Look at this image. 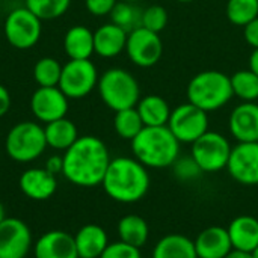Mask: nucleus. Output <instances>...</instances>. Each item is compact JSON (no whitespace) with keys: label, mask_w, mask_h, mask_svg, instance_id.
I'll return each mask as SVG.
<instances>
[{"label":"nucleus","mask_w":258,"mask_h":258,"mask_svg":"<svg viewBox=\"0 0 258 258\" xmlns=\"http://www.w3.org/2000/svg\"><path fill=\"white\" fill-rule=\"evenodd\" d=\"M62 175L79 187L101 184L110 163L106 144L95 136H79V139L62 154Z\"/></svg>","instance_id":"obj_1"},{"label":"nucleus","mask_w":258,"mask_h":258,"mask_svg":"<svg viewBox=\"0 0 258 258\" xmlns=\"http://www.w3.org/2000/svg\"><path fill=\"white\" fill-rule=\"evenodd\" d=\"M148 168L135 157H115L110 160L101 186L107 197L121 204L141 201L150 190Z\"/></svg>","instance_id":"obj_2"},{"label":"nucleus","mask_w":258,"mask_h":258,"mask_svg":"<svg viewBox=\"0 0 258 258\" xmlns=\"http://www.w3.org/2000/svg\"><path fill=\"white\" fill-rule=\"evenodd\" d=\"M132 151L135 159L147 168H171L180 157V142L168 125L144 127L132 141Z\"/></svg>","instance_id":"obj_3"},{"label":"nucleus","mask_w":258,"mask_h":258,"mask_svg":"<svg viewBox=\"0 0 258 258\" xmlns=\"http://www.w3.org/2000/svg\"><path fill=\"white\" fill-rule=\"evenodd\" d=\"M186 94L189 103L198 106L207 113L224 107L234 97L230 76L218 70L198 73L189 82Z\"/></svg>","instance_id":"obj_4"},{"label":"nucleus","mask_w":258,"mask_h":258,"mask_svg":"<svg viewBox=\"0 0 258 258\" xmlns=\"http://www.w3.org/2000/svg\"><path fill=\"white\" fill-rule=\"evenodd\" d=\"M97 89L101 101L113 112L136 107L141 100L138 80L124 68L106 70L98 79Z\"/></svg>","instance_id":"obj_5"},{"label":"nucleus","mask_w":258,"mask_h":258,"mask_svg":"<svg viewBox=\"0 0 258 258\" xmlns=\"http://www.w3.org/2000/svg\"><path fill=\"white\" fill-rule=\"evenodd\" d=\"M47 148L44 127L35 121H21L6 135V154L18 163H30L39 159Z\"/></svg>","instance_id":"obj_6"},{"label":"nucleus","mask_w":258,"mask_h":258,"mask_svg":"<svg viewBox=\"0 0 258 258\" xmlns=\"http://www.w3.org/2000/svg\"><path fill=\"white\" fill-rule=\"evenodd\" d=\"M3 35L14 48L29 50L41 39L42 20L30 12L26 6L14 8L5 18Z\"/></svg>","instance_id":"obj_7"},{"label":"nucleus","mask_w":258,"mask_h":258,"mask_svg":"<svg viewBox=\"0 0 258 258\" xmlns=\"http://www.w3.org/2000/svg\"><path fill=\"white\" fill-rule=\"evenodd\" d=\"M98 79V70L91 59H70L62 67V76L57 86L70 100H80L97 88Z\"/></svg>","instance_id":"obj_8"},{"label":"nucleus","mask_w":258,"mask_h":258,"mask_svg":"<svg viewBox=\"0 0 258 258\" xmlns=\"http://www.w3.org/2000/svg\"><path fill=\"white\" fill-rule=\"evenodd\" d=\"M231 150L233 147L224 135L209 130L192 144L190 156L203 172H219L227 169Z\"/></svg>","instance_id":"obj_9"},{"label":"nucleus","mask_w":258,"mask_h":258,"mask_svg":"<svg viewBox=\"0 0 258 258\" xmlns=\"http://www.w3.org/2000/svg\"><path fill=\"white\" fill-rule=\"evenodd\" d=\"M168 128L180 144H194L209 132V113L192 103H183L171 110Z\"/></svg>","instance_id":"obj_10"},{"label":"nucleus","mask_w":258,"mask_h":258,"mask_svg":"<svg viewBox=\"0 0 258 258\" xmlns=\"http://www.w3.org/2000/svg\"><path fill=\"white\" fill-rule=\"evenodd\" d=\"M125 51L135 65L141 68H150L160 60L163 54V42L159 33L141 26L128 33Z\"/></svg>","instance_id":"obj_11"},{"label":"nucleus","mask_w":258,"mask_h":258,"mask_svg":"<svg viewBox=\"0 0 258 258\" xmlns=\"http://www.w3.org/2000/svg\"><path fill=\"white\" fill-rule=\"evenodd\" d=\"M68 107L70 98L60 91L59 86H38L30 97V112L39 122L44 124L65 118Z\"/></svg>","instance_id":"obj_12"},{"label":"nucleus","mask_w":258,"mask_h":258,"mask_svg":"<svg viewBox=\"0 0 258 258\" xmlns=\"http://www.w3.org/2000/svg\"><path fill=\"white\" fill-rule=\"evenodd\" d=\"M227 171L234 181L245 186H257L258 142H237L231 150Z\"/></svg>","instance_id":"obj_13"},{"label":"nucleus","mask_w":258,"mask_h":258,"mask_svg":"<svg viewBox=\"0 0 258 258\" xmlns=\"http://www.w3.org/2000/svg\"><path fill=\"white\" fill-rule=\"evenodd\" d=\"M32 245V231L24 221L6 218L0 224V258H26Z\"/></svg>","instance_id":"obj_14"},{"label":"nucleus","mask_w":258,"mask_h":258,"mask_svg":"<svg viewBox=\"0 0 258 258\" xmlns=\"http://www.w3.org/2000/svg\"><path fill=\"white\" fill-rule=\"evenodd\" d=\"M228 128L237 142H258V104L243 101L230 115Z\"/></svg>","instance_id":"obj_15"},{"label":"nucleus","mask_w":258,"mask_h":258,"mask_svg":"<svg viewBox=\"0 0 258 258\" xmlns=\"http://www.w3.org/2000/svg\"><path fill=\"white\" fill-rule=\"evenodd\" d=\"M35 258H79L74 236L60 230L44 233L35 242Z\"/></svg>","instance_id":"obj_16"},{"label":"nucleus","mask_w":258,"mask_h":258,"mask_svg":"<svg viewBox=\"0 0 258 258\" xmlns=\"http://www.w3.org/2000/svg\"><path fill=\"white\" fill-rule=\"evenodd\" d=\"M18 186L27 198L45 201L54 195L57 189V180L56 175L48 172L45 168H30L21 174Z\"/></svg>","instance_id":"obj_17"},{"label":"nucleus","mask_w":258,"mask_h":258,"mask_svg":"<svg viewBox=\"0 0 258 258\" xmlns=\"http://www.w3.org/2000/svg\"><path fill=\"white\" fill-rule=\"evenodd\" d=\"M194 245L200 258H225L233 251L228 230L219 225L203 230L194 240Z\"/></svg>","instance_id":"obj_18"},{"label":"nucleus","mask_w":258,"mask_h":258,"mask_svg":"<svg viewBox=\"0 0 258 258\" xmlns=\"http://www.w3.org/2000/svg\"><path fill=\"white\" fill-rule=\"evenodd\" d=\"M128 33L113 23L100 26L94 32V51L100 57H116L125 51Z\"/></svg>","instance_id":"obj_19"},{"label":"nucleus","mask_w":258,"mask_h":258,"mask_svg":"<svg viewBox=\"0 0 258 258\" xmlns=\"http://www.w3.org/2000/svg\"><path fill=\"white\" fill-rule=\"evenodd\" d=\"M228 236L233 249L252 252L258 246V219L249 215L234 218L228 225Z\"/></svg>","instance_id":"obj_20"},{"label":"nucleus","mask_w":258,"mask_h":258,"mask_svg":"<svg viewBox=\"0 0 258 258\" xmlns=\"http://www.w3.org/2000/svg\"><path fill=\"white\" fill-rule=\"evenodd\" d=\"M79 258H100L109 245L107 233L97 224L83 225L74 236Z\"/></svg>","instance_id":"obj_21"},{"label":"nucleus","mask_w":258,"mask_h":258,"mask_svg":"<svg viewBox=\"0 0 258 258\" xmlns=\"http://www.w3.org/2000/svg\"><path fill=\"white\" fill-rule=\"evenodd\" d=\"M63 50L70 59H91L94 51V32L82 24L70 27L63 36Z\"/></svg>","instance_id":"obj_22"},{"label":"nucleus","mask_w":258,"mask_h":258,"mask_svg":"<svg viewBox=\"0 0 258 258\" xmlns=\"http://www.w3.org/2000/svg\"><path fill=\"white\" fill-rule=\"evenodd\" d=\"M136 109L141 115V119L145 127H162L168 125L171 116V107L165 98L160 95L151 94L145 95L136 104Z\"/></svg>","instance_id":"obj_23"},{"label":"nucleus","mask_w":258,"mask_h":258,"mask_svg":"<svg viewBox=\"0 0 258 258\" xmlns=\"http://www.w3.org/2000/svg\"><path fill=\"white\" fill-rule=\"evenodd\" d=\"M44 133H45L47 147L56 151H67L79 139V132L76 124L67 116L45 124Z\"/></svg>","instance_id":"obj_24"},{"label":"nucleus","mask_w":258,"mask_h":258,"mask_svg":"<svg viewBox=\"0 0 258 258\" xmlns=\"http://www.w3.org/2000/svg\"><path fill=\"white\" fill-rule=\"evenodd\" d=\"M151 258H197L194 240L183 234H166L154 246Z\"/></svg>","instance_id":"obj_25"},{"label":"nucleus","mask_w":258,"mask_h":258,"mask_svg":"<svg viewBox=\"0 0 258 258\" xmlns=\"http://www.w3.org/2000/svg\"><path fill=\"white\" fill-rule=\"evenodd\" d=\"M119 240L136 248H142L150 237L148 222L139 215H125L118 222Z\"/></svg>","instance_id":"obj_26"},{"label":"nucleus","mask_w":258,"mask_h":258,"mask_svg":"<svg viewBox=\"0 0 258 258\" xmlns=\"http://www.w3.org/2000/svg\"><path fill=\"white\" fill-rule=\"evenodd\" d=\"M144 122L141 119V115L136 107L132 109H124L119 112H115L113 118V128L116 135L122 139L133 141L144 128Z\"/></svg>","instance_id":"obj_27"},{"label":"nucleus","mask_w":258,"mask_h":258,"mask_svg":"<svg viewBox=\"0 0 258 258\" xmlns=\"http://www.w3.org/2000/svg\"><path fill=\"white\" fill-rule=\"evenodd\" d=\"M233 95L242 101H257L258 100V76L251 70H239L231 77Z\"/></svg>","instance_id":"obj_28"},{"label":"nucleus","mask_w":258,"mask_h":258,"mask_svg":"<svg viewBox=\"0 0 258 258\" xmlns=\"http://www.w3.org/2000/svg\"><path fill=\"white\" fill-rule=\"evenodd\" d=\"M110 20L113 24L130 33L142 26V11L132 2H118L110 12Z\"/></svg>","instance_id":"obj_29"},{"label":"nucleus","mask_w":258,"mask_h":258,"mask_svg":"<svg viewBox=\"0 0 258 258\" xmlns=\"http://www.w3.org/2000/svg\"><path fill=\"white\" fill-rule=\"evenodd\" d=\"M62 67L63 65H60L54 57H41L33 67V79L41 88L57 86L62 76Z\"/></svg>","instance_id":"obj_30"},{"label":"nucleus","mask_w":258,"mask_h":258,"mask_svg":"<svg viewBox=\"0 0 258 258\" xmlns=\"http://www.w3.org/2000/svg\"><path fill=\"white\" fill-rule=\"evenodd\" d=\"M258 17V0H228L227 18L231 24L245 27Z\"/></svg>","instance_id":"obj_31"},{"label":"nucleus","mask_w":258,"mask_h":258,"mask_svg":"<svg viewBox=\"0 0 258 258\" xmlns=\"http://www.w3.org/2000/svg\"><path fill=\"white\" fill-rule=\"evenodd\" d=\"M24 6L41 20H56L68 12L71 0H24Z\"/></svg>","instance_id":"obj_32"},{"label":"nucleus","mask_w":258,"mask_h":258,"mask_svg":"<svg viewBox=\"0 0 258 258\" xmlns=\"http://www.w3.org/2000/svg\"><path fill=\"white\" fill-rule=\"evenodd\" d=\"M168 24V12L160 5H151L142 11V27L160 33Z\"/></svg>","instance_id":"obj_33"},{"label":"nucleus","mask_w":258,"mask_h":258,"mask_svg":"<svg viewBox=\"0 0 258 258\" xmlns=\"http://www.w3.org/2000/svg\"><path fill=\"white\" fill-rule=\"evenodd\" d=\"M171 168L174 169V175L178 180H181V181L197 180L203 174L201 168L198 166V163L194 160L192 156H189V157H178Z\"/></svg>","instance_id":"obj_34"},{"label":"nucleus","mask_w":258,"mask_h":258,"mask_svg":"<svg viewBox=\"0 0 258 258\" xmlns=\"http://www.w3.org/2000/svg\"><path fill=\"white\" fill-rule=\"evenodd\" d=\"M100 258H142V254L141 248L118 240L115 243H109Z\"/></svg>","instance_id":"obj_35"},{"label":"nucleus","mask_w":258,"mask_h":258,"mask_svg":"<svg viewBox=\"0 0 258 258\" xmlns=\"http://www.w3.org/2000/svg\"><path fill=\"white\" fill-rule=\"evenodd\" d=\"M116 3L118 0H85V8L94 17H106L110 15Z\"/></svg>","instance_id":"obj_36"},{"label":"nucleus","mask_w":258,"mask_h":258,"mask_svg":"<svg viewBox=\"0 0 258 258\" xmlns=\"http://www.w3.org/2000/svg\"><path fill=\"white\" fill-rule=\"evenodd\" d=\"M243 36L252 48H258V17L243 27Z\"/></svg>","instance_id":"obj_37"},{"label":"nucleus","mask_w":258,"mask_h":258,"mask_svg":"<svg viewBox=\"0 0 258 258\" xmlns=\"http://www.w3.org/2000/svg\"><path fill=\"white\" fill-rule=\"evenodd\" d=\"M11 104H12V98H11V94L8 91V88L5 85L0 83V118L5 116L9 109H11Z\"/></svg>","instance_id":"obj_38"},{"label":"nucleus","mask_w":258,"mask_h":258,"mask_svg":"<svg viewBox=\"0 0 258 258\" xmlns=\"http://www.w3.org/2000/svg\"><path fill=\"white\" fill-rule=\"evenodd\" d=\"M62 168H63V159H62V156H51V157L47 159L45 169L48 172H51L53 175L62 174Z\"/></svg>","instance_id":"obj_39"},{"label":"nucleus","mask_w":258,"mask_h":258,"mask_svg":"<svg viewBox=\"0 0 258 258\" xmlns=\"http://www.w3.org/2000/svg\"><path fill=\"white\" fill-rule=\"evenodd\" d=\"M249 70L254 71L258 76V48H254V51L251 53V57H249Z\"/></svg>","instance_id":"obj_40"},{"label":"nucleus","mask_w":258,"mask_h":258,"mask_svg":"<svg viewBox=\"0 0 258 258\" xmlns=\"http://www.w3.org/2000/svg\"><path fill=\"white\" fill-rule=\"evenodd\" d=\"M225 258H252V255H251V252H243V251L233 249Z\"/></svg>","instance_id":"obj_41"},{"label":"nucleus","mask_w":258,"mask_h":258,"mask_svg":"<svg viewBox=\"0 0 258 258\" xmlns=\"http://www.w3.org/2000/svg\"><path fill=\"white\" fill-rule=\"evenodd\" d=\"M6 219V213H5V207H3V204L0 203V224L3 222Z\"/></svg>","instance_id":"obj_42"},{"label":"nucleus","mask_w":258,"mask_h":258,"mask_svg":"<svg viewBox=\"0 0 258 258\" xmlns=\"http://www.w3.org/2000/svg\"><path fill=\"white\" fill-rule=\"evenodd\" d=\"M251 255H252V258H258V246L251 252Z\"/></svg>","instance_id":"obj_43"},{"label":"nucleus","mask_w":258,"mask_h":258,"mask_svg":"<svg viewBox=\"0 0 258 258\" xmlns=\"http://www.w3.org/2000/svg\"><path fill=\"white\" fill-rule=\"evenodd\" d=\"M177 2H180V3H190V2H194V0H177Z\"/></svg>","instance_id":"obj_44"},{"label":"nucleus","mask_w":258,"mask_h":258,"mask_svg":"<svg viewBox=\"0 0 258 258\" xmlns=\"http://www.w3.org/2000/svg\"><path fill=\"white\" fill-rule=\"evenodd\" d=\"M118 2H132V3H136L138 0H118Z\"/></svg>","instance_id":"obj_45"},{"label":"nucleus","mask_w":258,"mask_h":258,"mask_svg":"<svg viewBox=\"0 0 258 258\" xmlns=\"http://www.w3.org/2000/svg\"><path fill=\"white\" fill-rule=\"evenodd\" d=\"M197 258H200V257H197Z\"/></svg>","instance_id":"obj_46"}]
</instances>
